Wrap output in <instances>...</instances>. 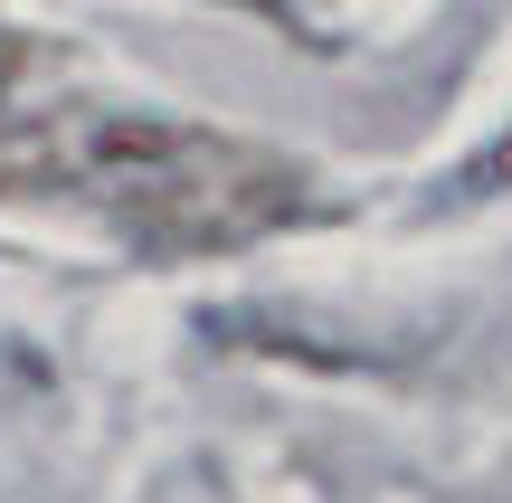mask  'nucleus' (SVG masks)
<instances>
[{"label":"nucleus","mask_w":512,"mask_h":503,"mask_svg":"<svg viewBox=\"0 0 512 503\" xmlns=\"http://www.w3.org/2000/svg\"><path fill=\"white\" fill-rule=\"evenodd\" d=\"M10 76H19V38L0 29V86H10Z\"/></svg>","instance_id":"obj_2"},{"label":"nucleus","mask_w":512,"mask_h":503,"mask_svg":"<svg viewBox=\"0 0 512 503\" xmlns=\"http://www.w3.org/2000/svg\"><path fill=\"white\" fill-rule=\"evenodd\" d=\"M0 190H67L124 238L162 247V257H209V247L266 238L294 219L304 181L294 162L200 124H162V114H57L0 143Z\"/></svg>","instance_id":"obj_1"}]
</instances>
